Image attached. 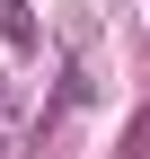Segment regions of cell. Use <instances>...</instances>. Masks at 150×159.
Segmentation results:
<instances>
[{
  "instance_id": "1",
  "label": "cell",
  "mask_w": 150,
  "mask_h": 159,
  "mask_svg": "<svg viewBox=\"0 0 150 159\" xmlns=\"http://www.w3.org/2000/svg\"><path fill=\"white\" fill-rule=\"evenodd\" d=\"M0 44L9 53H35V9L27 0H0Z\"/></svg>"
},
{
  "instance_id": "2",
  "label": "cell",
  "mask_w": 150,
  "mask_h": 159,
  "mask_svg": "<svg viewBox=\"0 0 150 159\" xmlns=\"http://www.w3.org/2000/svg\"><path fill=\"white\" fill-rule=\"evenodd\" d=\"M115 159H150V106L124 124V142H115Z\"/></svg>"
},
{
  "instance_id": "3",
  "label": "cell",
  "mask_w": 150,
  "mask_h": 159,
  "mask_svg": "<svg viewBox=\"0 0 150 159\" xmlns=\"http://www.w3.org/2000/svg\"><path fill=\"white\" fill-rule=\"evenodd\" d=\"M9 115H18V106H9V80H0V133H9Z\"/></svg>"
}]
</instances>
